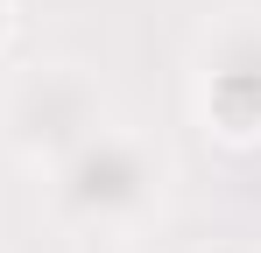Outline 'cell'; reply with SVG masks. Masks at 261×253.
Returning <instances> with one entry per match:
<instances>
[{"instance_id":"1","label":"cell","mask_w":261,"mask_h":253,"mask_svg":"<svg viewBox=\"0 0 261 253\" xmlns=\"http://www.w3.org/2000/svg\"><path fill=\"white\" fill-rule=\"evenodd\" d=\"M14 36V0H0V42Z\"/></svg>"}]
</instances>
